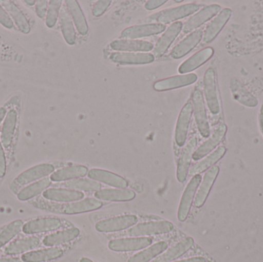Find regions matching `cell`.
Here are the masks:
<instances>
[{"label":"cell","instance_id":"ffe728a7","mask_svg":"<svg viewBox=\"0 0 263 262\" xmlns=\"http://www.w3.org/2000/svg\"><path fill=\"white\" fill-rule=\"evenodd\" d=\"M230 87L233 98L240 104L250 108L256 107L259 104V101L256 96L236 77L230 80Z\"/></svg>","mask_w":263,"mask_h":262},{"label":"cell","instance_id":"f5cc1de1","mask_svg":"<svg viewBox=\"0 0 263 262\" xmlns=\"http://www.w3.org/2000/svg\"><path fill=\"white\" fill-rule=\"evenodd\" d=\"M25 3H27V5H29V6H33L35 3H36V1H27V0H26V1H23Z\"/></svg>","mask_w":263,"mask_h":262},{"label":"cell","instance_id":"d6a6232c","mask_svg":"<svg viewBox=\"0 0 263 262\" xmlns=\"http://www.w3.org/2000/svg\"><path fill=\"white\" fill-rule=\"evenodd\" d=\"M17 113L14 109H11L7 115L6 119L3 123L1 132V143L3 147L9 148L12 144L15 133V126H16Z\"/></svg>","mask_w":263,"mask_h":262},{"label":"cell","instance_id":"681fc988","mask_svg":"<svg viewBox=\"0 0 263 262\" xmlns=\"http://www.w3.org/2000/svg\"><path fill=\"white\" fill-rule=\"evenodd\" d=\"M0 262H24L18 258H0Z\"/></svg>","mask_w":263,"mask_h":262},{"label":"cell","instance_id":"b9f144b4","mask_svg":"<svg viewBox=\"0 0 263 262\" xmlns=\"http://www.w3.org/2000/svg\"><path fill=\"white\" fill-rule=\"evenodd\" d=\"M62 0H52L49 2L46 14V24L49 28H52L57 23L62 7Z\"/></svg>","mask_w":263,"mask_h":262},{"label":"cell","instance_id":"74e56055","mask_svg":"<svg viewBox=\"0 0 263 262\" xmlns=\"http://www.w3.org/2000/svg\"><path fill=\"white\" fill-rule=\"evenodd\" d=\"M168 249V244L165 241H159L148 249L132 256L127 262H148L159 256Z\"/></svg>","mask_w":263,"mask_h":262},{"label":"cell","instance_id":"db71d44e","mask_svg":"<svg viewBox=\"0 0 263 262\" xmlns=\"http://www.w3.org/2000/svg\"><path fill=\"white\" fill-rule=\"evenodd\" d=\"M80 262H94V261H92V260L89 259V258H82L81 259H80Z\"/></svg>","mask_w":263,"mask_h":262},{"label":"cell","instance_id":"8d00e7d4","mask_svg":"<svg viewBox=\"0 0 263 262\" xmlns=\"http://www.w3.org/2000/svg\"><path fill=\"white\" fill-rule=\"evenodd\" d=\"M40 245V239L36 237H28L17 240L9 244L5 249V254L7 255H18L35 249Z\"/></svg>","mask_w":263,"mask_h":262},{"label":"cell","instance_id":"f907efd6","mask_svg":"<svg viewBox=\"0 0 263 262\" xmlns=\"http://www.w3.org/2000/svg\"><path fill=\"white\" fill-rule=\"evenodd\" d=\"M6 109H4V108H0V124H1L2 121H3V118L6 116Z\"/></svg>","mask_w":263,"mask_h":262},{"label":"cell","instance_id":"7c38bea8","mask_svg":"<svg viewBox=\"0 0 263 262\" xmlns=\"http://www.w3.org/2000/svg\"><path fill=\"white\" fill-rule=\"evenodd\" d=\"M153 243L152 238L148 237H136V238H120L112 240L109 243V248L114 252H132L141 250L148 247Z\"/></svg>","mask_w":263,"mask_h":262},{"label":"cell","instance_id":"4dcf8cb0","mask_svg":"<svg viewBox=\"0 0 263 262\" xmlns=\"http://www.w3.org/2000/svg\"><path fill=\"white\" fill-rule=\"evenodd\" d=\"M66 5L79 33L82 35H86L89 32V26L78 2L75 0H66Z\"/></svg>","mask_w":263,"mask_h":262},{"label":"cell","instance_id":"4316f807","mask_svg":"<svg viewBox=\"0 0 263 262\" xmlns=\"http://www.w3.org/2000/svg\"><path fill=\"white\" fill-rule=\"evenodd\" d=\"M194 245V240L191 237H187L173 247L168 249L165 253L158 257L153 262H168L176 260L186 253Z\"/></svg>","mask_w":263,"mask_h":262},{"label":"cell","instance_id":"cb8c5ba5","mask_svg":"<svg viewBox=\"0 0 263 262\" xmlns=\"http://www.w3.org/2000/svg\"><path fill=\"white\" fill-rule=\"evenodd\" d=\"M114 50L129 52H148L154 49L153 43L143 40L117 39L112 42Z\"/></svg>","mask_w":263,"mask_h":262},{"label":"cell","instance_id":"4fadbf2b","mask_svg":"<svg viewBox=\"0 0 263 262\" xmlns=\"http://www.w3.org/2000/svg\"><path fill=\"white\" fill-rule=\"evenodd\" d=\"M182 27H183L182 23L175 22L167 28L166 30L162 34V36L159 38L154 49H153V55H154L155 58L156 57V58H159L166 52L168 48L176 39V37L180 33Z\"/></svg>","mask_w":263,"mask_h":262},{"label":"cell","instance_id":"d590c367","mask_svg":"<svg viewBox=\"0 0 263 262\" xmlns=\"http://www.w3.org/2000/svg\"><path fill=\"white\" fill-rule=\"evenodd\" d=\"M88 169L83 166H72L63 168L51 175V181L63 182L81 178L87 174Z\"/></svg>","mask_w":263,"mask_h":262},{"label":"cell","instance_id":"7a4b0ae2","mask_svg":"<svg viewBox=\"0 0 263 262\" xmlns=\"http://www.w3.org/2000/svg\"><path fill=\"white\" fill-rule=\"evenodd\" d=\"M48 209L50 212L65 215H76V214L84 213L100 209L103 206V203L96 198H86L80 201L67 203V204H51Z\"/></svg>","mask_w":263,"mask_h":262},{"label":"cell","instance_id":"277c9868","mask_svg":"<svg viewBox=\"0 0 263 262\" xmlns=\"http://www.w3.org/2000/svg\"><path fill=\"white\" fill-rule=\"evenodd\" d=\"M192 103H193L195 121H196L199 133L204 138H208L211 132H210V124H209L208 118H207L203 95L199 89H196L193 92V96H192Z\"/></svg>","mask_w":263,"mask_h":262},{"label":"cell","instance_id":"83f0119b","mask_svg":"<svg viewBox=\"0 0 263 262\" xmlns=\"http://www.w3.org/2000/svg\"><path fill=\"white\" fill-rule=\"evenodd\" d=\"M95 197L99 200L104 201H128L136 198V193L129 189H105L97 191Z\"/></svg>","mask_w":263,"mask_h":262},{"label":"cell","instance_id":"e0dca14e","mask_svg":"<svg viewBox=\"0 0 263 262\" xmlns=\"http://www.w3.org/2000/svg\"><path fill=\"white\" fill-rule=\"evenodd\" d=\"M231 15L232 10L230 8L222 9L207 26L202 37L204 43H210L213 41L228 23Z\"/></svg>","mask_w":263,"mask_h":262},{"label":"cell","instance_id":"6da1fadb","mask_svg":"<svg viewBox=\"0 0 263 262\" xmlns=\"http://www.w3.org/2000/svg\"><path fill=\"white\" fill-rule=\"evenodd\" d=\"M201 7L202 6L200 5L196 4V3H189V4L182 5V6H177V7L165 9L162 12L151 15L149 18H147V20L156 21L158 22V23L165 25L193 15L195 12L199 11Z\"/></svg>","mask_w":263,"mask_h":262},{"label":"cell","instance_id":"f35d334b","mask_svg":"<svg viewBox=\"0 0 263 262\" xmlns=\"http://www.w3.org/2000/svg\"><path fill=\"white\" fill-rule=\"evenodd\" d=\"M51 185V179L49 178L40 180L27 187L22 189L18 194V198L20 201H26L31 199L36 195L44 192Z\"/></svg>","mask_w":263,"mask_h":262},{"label":"cell","instance_id":"7dc6e473","mask_svg":"<svg viewBox=\"0 0 263 262\" xmlns=\"http://www.w3.org/2000/svg\"><path fill=\"white\" fill-rule=\"evenodd\" d=\"M166 2V0H149L145 3V8L147 10H153L160 7Z\"/></svg>","mask_w":263,"mask_h":262},{"label":"cell","instance_id":"8fae6325","mask_svg":"<svg viewBox=\"0 0 263 262\" xmlns=\"http://www.w3.org/2000/svg\"><path fill=\"white\" fill-rule=\"evenodd\" d=\"M165 25L161 23H147V24L137 25L124 29L122 32L121 37L125 39H134V38H143L158 35L165 31Z\"/></svg>","mask_w":263,"mask_h":262},{"label":"cell","instance_id":"5b68a950","mask_svg":"<svg viewBox=\"0 0 263 262\" xmlns=\"http://www.w3.org/2000/svg\"><path fill=\"white\" fill-rule=\"evenodd\" d=\"M174 229L173 223L168 221H154L139 223L129 229V235L133 237H145L148 235L170 233Z\"/></svg>","mask_w":263,"mask_h":262},{"label":"cell","instance_id":"d4e9b609","mask_svg":"<svg viewBox=\"0 0 263 262\" xmlns=\"http://www.w3.org/2000/svg\"><path fill=\"white\" fill-rule=\"evenodd\" d=\"M88 176L94 181L100 182L119 189H126L128 186V182L124 178L103 169H91L89 171Z\"/></svg>","mask_w":263,"mask_h":262},{"label":"cell","instance_id":"f6af8a7d","mask_svg":"<svg viewBox=\"0 0 263 262\" xmlns=\"http://www.w3.org/2000/svg\"><path fill=\"white\" fill-rule=\"evenodd\" d=\"M47 10L48 1H46V0H40V1H36L35 11H36L37 15H38L40 18H43L46 16Z\"/></svg>","mask_w":263,"mask_h":262},{"label":"cell","instance_id":"d6986e66","mask_svg":"<svg viewBox=\"0 0 263 262\" xmlns=\"http://www.w3.org/2000/svg\"><path fill=\"white\" fill-rule=\"evenodd\" d=\"M62 226L61 220L57 218H43L28 221L23 228V232L26 235L43 233L57 230Z\"/></svg>","mask_w":263,"mask_h":262},{"label":"cell","instance_id":"2e32d148","mask_svg":"<svg viewBox=\"0 0 263 262\" xmlns=\"http://www.w3.org/2000/svg\"><path fill=\"white\" fill-rule=\"evenodd\" d=\"M111 61L120 64L143 65L154 62L153 54L148 52H112L109 55Z\"/></svg>","mask_w":263,"mask_h":262},{"label":"cell","instance_id":"9f6ffc18","mask_svg":"<svg viewBox=\"0 0 263 262\" xmlns=\"http://www.w3.org/2000/svg\"><path fill=\"white\" fill-rule=\"evenodd\" d=\"M0 253H1V252H0Z\"/></svg>","mask_w":263,"mask_h":262},{"label":"cell","instance_id":"5bb4252c","mask_svg":"<svg viewBox=\"0 0 263 262\" xmlns=\"http://www.w3.org/2000/svg\"><path fill=\"white\" fill-rule=\"evenodd\" d=\"M197 79V75L195 73L175 75V76L156 82L153 85V89L158 92L172 90V89L190 86L196 83Z\"/></svg>","mask_w":263,"mask_h":262},{"label":"cell","instance_id":"bcb514c9","mask_svg":"<svg viewBox=\"0 0 263 262\" xmlns=\"http://www.w3.org/2000/svg\"><path fill=\"white\" fill-rule=\"evenodd\" d=\"M6 172V159L5 156L4 150H3V145L0 142V178L4 176Z\"/></svg>","mask_w":263,"mask_h":262},{"label":"cell","instance_id":"f546056e","mask_svg":"<svg viewBox=\"0 0 263 262\" xmlns=\"http://www.w3.org/2000/svg\"><path fill=\"white\" fill-rule=\"evenodd\" d=\"M226 152H227V149L224 146H219L217 149L207 155L205 158L193 165L189 171V175H199V174L200 175V173L205 172L209 168L211 167L218 161H219L224 156Z\"/></svg>","mask_w":263,"mask_h":262},{"label":"cell","instance_id":"1f68e13d","mask_svg":"<svg viewBox=\"0 0 263 262\" xmlns=\"http://www.w3.org/2000/svg\"><path fill=\"white\" fill-rule=\"evenodd\" d=\"M80 234V229L77 228H71V229L47 235L45 237L43 243L44 246L48 247H54V246H60L76 239Z\"/></svg>","mask_w":263,"mask_h":262},{"label":"cell","instance_id":"e575fe53","mask_svg":"<svg viewBox=\"0 0 263 262\" xmlns=\"http://www.w3.org/2000/svg\"><path fill=\"white\" fill-rule=\"evenodd\" d=\"M5 10L13 18L18 29L25 34L29 33L31 30L30 25L29 24L27 18L25 17L22 11L14 4L12 1H0Z\"/></svg>","mask_w":263,"mask_h":262},{"label":"cell","instance_id":"44dd1931","mask_svg":"<svg viewBox=\"0 0 263 262\" xmlns=\"http://www.w3.org/2000/svg\"><path fill=\"white\" fill-rule=\"evenodd\" d=\"M219 172V166H214L210 168L204 175L200 187H199V190L196 193V198H195L194 205L196 207H202L206 201L207 197H208L210 190L217 178Z\"/></svg>","mask_w":263,"mask_h":262},{"label":"cell","instance_id":"836d02e7","mask_svg":"<svg viewBox=\"0 0 263 262\" xmlns=\"http://www.w3.org/2000/svg\"><path fill=\"white\" fill-rule=\"evenodd\" d=\"M60 20L62 33L66 43L69 45L75 44L77 42V33H76L70 14L66 6H63L60 9Z\"/></svg>","mask_w":263,"mask_h":262},{"label":"cell","instance_id":"11a10c76","mask_svg":"<svg viewBox=\"0 0 263 262\" xmlns=\"http://www.w3.org/2000/svg\"><path fill=\"white\" fill-rule=\"evenodd\" d=\"M176 3H182V1H176Z\"/></svg>","mask_w":263,"mask_h":262},{"label":"cell","instance_id":"603a6c76","mask_svg":"<svg viewBox=\"0 0 263 262\" xmlns=\"http://www.w3.org/2000/svg\"><path fill=\"white\" fill-rule=\"evenodd\" d=\"M213 54H214V50L211 47L205 48L199 51L179 66L178 69L179 73H181V75H184V74L193 72L195 69H198L204 63H206L213 56Z\"/></svg>","mask_w":263,"mask_h":262},{"label":"cell","instance_id":"816d5d0a","mask_svg":"<svg viewBox=\"0 0 263 262\" xmlns=\"http://www.w3.org/2000/svg\"><path fill=\"white\" fill-rule=\"evenodd\" d=\"M260 123H261V128H262V134H263V104L262 105V107H261V110H260Z\"/></svg>","mask_w":263,"mask_h":262},{"label":"cell","instance_id":"9c48e42d","mask_svg":"<svg viewBox=\"0 0 263 262\" xmlns=\"http://www.w3.org/2000/svg\"><path fill=\"white\" fill-rule=\"evenodd\" d=\"M227 132V126L225 124H219L215 128L213 133L210 134L206 141L204 142L196 151L193 155V159L195 161L202 159L204 157L214 150L218 145L222 142Z\"/></svg>","mask_w":263,"mask_h":262},{"label":"cell","instance_id":"60d3db41","mask_svg":"<svg viewBox=\"0 0 263 262\" xmlns=\"http://www.w3.org/2000/svg\"><path fill=\"white\" fill-rule=\"evenodd\" d=\"M23 228V223L21 220H16L8 225L0 233V248L6 246L12 238H15Z\"/></svg>","mask_w":263,"mask_h":262},{"label":"cell","instance_id":"30bf717a","mask_svg":"<svg viewBox=\"0 0 263 262\" xmlns=\"http://www.w3.org/2000/svg\"><path fill=\"white\" fill-rule=\"evenodd\" d=\"M221 10H222V8L219 5L213 4L205 6L185 22V25L182 27V31L184 33L186 34L190 33L195 29L196 30V29H198L199 26H202L204 23L213 18L215 15H217Z\"/></svg>","mask_w":263,"mask_h":262},{"label":"cell","instance_id":"f1b7e54d","mask_svg":"<svg viewBox=\"0 0 263 262\" xmlns=\"http://www.w3.org/2000/svg\"><path fill=\"white\" fill-rule=\"evenodd\" d=\"M63 255V249L55 247L49 248L27 252L22 255V260L24 262H46L57 259Z\"/></svg>","mask_w":263,"mask_h":262},{"label":"cell","instance_id":"52a82bcc","mask_svg":"<svg viewBox=\"0 0 263 262\" xmlns=\"http://www.w3.org/2000/svg\"><path fill=\"white\" fill-rule=\"evenodd\" d=\"M136 215H126L102 220L96 224V229L100 232H115L129 229L137 223Z\"/></svg>","mask_w":263,"mask_h":262},{"label":"cell","instance_id":"9a60e30c","mask_svg":"<svg viewBox=\"0 0 263 262\" xmlns=\"http://www.w3.org/2000/svg\"><path fill=\"white\" fill-rule=\"evenodd\" d=\"M196 146H197V138L194 136L189 140L182 150L180 158L178 161L177 171H176V178L179 183H184L186 180L192 158H193Z\"/></svg>","mask_w":263,"mask_h":262},{"label":"cell","instance_id":"7bdbcfd3","mask_svg":"<svg viewBox=\"0 0 263 262\" xmlns=\"http://www.w3.org/2000/svg\"><path fill=\"white\" fill-rule=\"evenodd\" d=\"M111 3H112V1H110V0L97 1L96 4L94 5L93 9H92V15L96 17H99L103 15L106 12V9L109 7Z\"/></svg>","mask_w":263,"mask_h":262},{"label":"cell","instance_id":"ba28073f","mask_svg":"<svg viewBox=\"0 0 263 262\" xmlns=\"http://www.w3.org/2000/svg\"><path fill=\"white\" fill-rule=\"evenodd\" d=\"M193 103H187L179 112L175 131V141L179 147L185 146L188 135L189 128L193 115Z\"/></svg>","mask_w":263,"mask_h":262},{"label":"cell","instance_id":"8992f818","mask_svg":"<svg viewBox=\"0 0 263 262\" xmlns=\"http://www.w3.org/2000/svg\"><path fill=\"white\" fill-rule=\"evenodd\" d=\"M201 182H202V176L199 174V175H194L187 185L182 194L179 209H178V219L179 221H184L186 220L193 205V198Z\"/></svg>","mask_w":263,"mask_h":262},{"label":"cell","instance_id":"3957f363","mask_svg":"<svg viewBox=\"0 0 263 262\" xmlns=\"http://www.w3.org/2000/svg\"><path fill=\"white\" fill-rule=\"evenodd\" d=\"M203 90L210 112L213 115H217L220 112V103L216 86V72L212 68H209L204 74Z\"/></svg>","mask_w":263,"mask_h":262},{"label":"cell","instance_id":"c3c4849f","mask_svg":"<svg viewBox=\"0 0 263 262\" xmlns=\"http://www.w3.org/2000/svg\"><path fill=\"white\" fill-rule=\"evenodd\" d=\"M173 262H205V259L202 257H195V258H188V259L182 260Z\"/></svg>","mask_w":263,"mask_h":262},{"label":"cell","instance_id":"ac0fdd59","mask_svg":"<svg viewBox=\"0 0 263 262\" xmlns=\"http://www.w3.org/2000/svg\"><path fill=\"white\" fill-rule=\"evenodd\" d=\"M203 32L201 29H196L187 35L180 43H178L171 51V57L174 59H179L191 52L202 40Z\"/></svg>","mask_w":263,"mask_h":262},{"label":"cell","instance_id":"7402d4cb","mask_svg":"<svg viewBox=\"0 0 263 262\" xmlns=\"http://www.w3.org/2000/svg\"><path fill=\"white\" fill-rule=\"evenodd\" d=\"M55 170V168L51 164H41L30 168L25 171L17 177L15 182L20 186H25L32 183L35 180L44 178L52 174Z\"/></svg>","mask_w":263,"mask_h":262},{"label":"cell","instance_id":"ab89813d","mask_svg":"<svg viewBox=\"0 0 263 262\" xmlns=\"http://www.w3.org/2000/svg\"><path fill=\"white\" fill-rule=\"evenodd\" d=\"M65 186L72 190L86 191V192H97L101 189V184L94 180L80 179L71 180L65 183Z\"/></svg>","mask_w":263,"mask_h":262},{"label":"cell","instance_id":"ee69618b","mask_svg":"<svg viewBox=\"0 0 263 262\" xmlns=\"http://www.w3.org/2000/svg\"><path fill=\"white\" fill-rule=\"evenodd\" d=\"M0 23L7 29L13 28V22L1 5H0Z\"/></svg>","mask_w":263,"mask_h":262},{"label":"cell","instance_id":"484cf974","mask_svg":"<svg viewBox=\"0 0 263 262\" xmlns=\"http://www.w3.org/2000/svg\"><path fill=\"white\" fill-rule=\"evenodd\" d=\"M43 197L50 201L59 203H73L84 198L80 191L66 189H49L43 192Z\"/></svg>","mask_w":263,"mask_h":262}]
</instances>
